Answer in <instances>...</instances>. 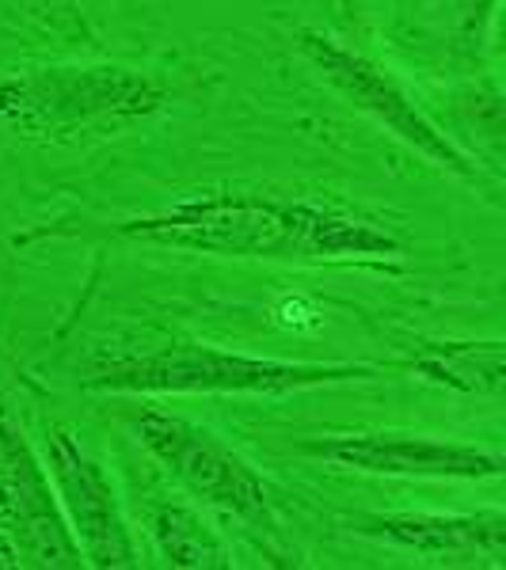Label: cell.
Instances as JSON below:
<instances>
[{
  "mask_svg": "<svg viewBox=\"0 0 506 570\" xmlns=\"http://www.w3.org/2000/svg\"><path fill=\"white\" fill-rule=\"evenodd\" d=\"M46 472L85 567H137L142 551L107 468L66 426H46Z\"/></svg>",
  "mask_w": 506,
  "mask_h": 570,
  "instance_id": "cell-7",
  "label": "cell"
},
{
  "mask_svg": "<svg viewBox=\"0 0 506 570\" xmlns=\"http://www.w3.org/2000/svg\"><path fill=\"white\" fill-rule=\"evenodd\" d=\"M126 426L137 438V445L191 499L221 513L225 521H236L263 548V556H271V563H298V551H290L286 540H282L279 502H274L271 483L228 441H221L214 430L198 426V422L160 407H134L126 415Z\"/></svg>",
  "mask_w": 506,
  "mask_h": 570,
  "instance_id": "cell-4",
  "label": "cell"
},
{
  "mask_svg": "<svg viewBox=\"0 0 506 570\" xmlns=\"http://www.w3.org/2000/svg\"><path fill=\"white\" fill-rule=\"evenodd\" d=\"M115 240L241 263L298 266H385L403 259V240L381 217L271 183H214L179 195L149 214H130L107 228Z\"/></svg>",
  "mask_w": 506,
  "mask_h": 570,
  "instance_id": "cell-1",
  "label": "cell"
},
{
  "mask_svg": "<svg viewBox=\"0 0 506 570\" xmlns=\"http://www.w3.org/2000/svg\"><path fill=\"white\" fill-rule=\"evenodd\" d=\"M362 540H377L400 551H416L427 563L449 567H506V513H351L339 521Z\"/></svg>",
  "mask_w": 506,
  "mask_h": 570,
  "instance_id": "cell-9",
  "label": "cell"
},
{
  "mask_svg": "<svg viewBox=\"0 0 506 570\" xmlns=\"http://www.w3.org/2000/svg\"><path fill=\"white\" fill-rule=\"evenodd\" d=\"M0 529L27 567H85L50 472L0 403Z\"/></svg>",
  "mask_w": 506,
  "mask_h": 570,
  "instance_id": "cell-8",
  "label": "cell"
},
{
  "mask_svg": "<svg viewBox=\"0 0 506 570\" xmlns=\"http://www.w3.org/2000/svg\"><path fill=\"white\" fill-rule=\"evenodd\" d=\"M408 373H419L422 381L454 389L461 395H487L499 400L506 381V346L503 338H435V343L411 346L408 357H400Z\"/></svg>",
  "mask_w": 506,
  "mask_h": 570,
  "instance_id": "cell-10",
  "label": "cell"
},
{
  "mask_svg": "<svg viewBox=\"0 0 506 570\" xmlns=\"http://www.w3.org/2000/svg\"><path fill=\"white\" fill-rule=\"evenodd\" d=\"M298 53L328 88H335L354 110L373 118L381 130H389L411 153H419L430 168L446 171L449 179L468 183V187H499V171H492L480 156L461 149L454 137L441 130L435 118L419 107V99L392 77L389 66L373 61L370 53L354 50V46L339 42L335 35L320 31V27H301Z\"/></svg>",
  "mask_w": 506,
  "mask_h": 570,
  "instance_id": "cell-5",
  "label": "cell"
},
{
  "mask_svg": "<svg viewBox=\"0 0 506 570\" xmlns=\"http://www.w3.org/2000/svg\"><path fill=\"white\" fill-rule=\"evenodd\" d=\"M449 12V39L454 50L468 61H484L492 50L495 16H499V0H441Z\"/></svg>",
  "mask_w": 506,
  "mask_h": 570,
  "instance_id": "cell-12",
  "label": "cell"
},
{
  "mask_svg": "<svg viewBox=\"0 0 506 570\" xmlns=\"http://www.w3.org/2000/svg\"><path fill=\"white\" fill-rule=\"evenodd\" d=\"M12 567H23L20 563V551H16V544L8 540V532L0 529V570H12Z\"/></svg>",
  "mask_w": 506,
  "mask_h": 570,
  "instance_id": "cell-13",
  "label": "cell"
},
{
  "mask_svg": "<svg viewBox=\"0 0 506 570\" xmlns=\"http://www.w3.org/2000/svg\"><path fill=\"white\" fill-rule=\"evenodd\" d=\"M149 537L160 563L179 570H225L233 567V551L225 537L210 525L206 513L187 502H160L149 510Z\"/></svg>",
  "mask_w": 506,
  "mask_h": 570,
  "instance_id": "cell-11",
  "label": "cell"
},
{
  "mask_svg": "<svg viewBox=\"0 0 506 570\" xmlns=\"http://www.w3.org/2000/svg\"><path fill=\"white\" fill-rule=\"evenodd\" d=\"M164 107L168 85L118 61H53L0 72V130L39 145L118 137Z\"/></svg>",
  "mask_w": 506,
  "mask_h": 570,
  "instance_id": "cell-3",
  "label": "cell"
},
{
  "mask_svg": "<svg viewBox=\"0 0 506 570\" xmlns=\"http://www.w3.org/2000/svg\"><path fill=\"white\" fill-rule=\"evenodd\" d=\"M400 362H293L225 351L214 343L172 338L145 351L96 354L77 370V384L99 395H293L335 384L377 381Z\"/></svg>",
  "mask_w": 506,
  "mask_h": 570,
  "instance_id": "cell-2",
  "label": "cell"
},
{
  "mask_svg": "<svg viewBox=\"0 0 506 570\" xmlns=\"http://www.w3.org/2000/svg\"><path fill=\"white\" fill-rule=\"evenodd\" d=\"M301 456L328 461L347 472L392 475V480H461L484 483L506 472L503 449L449 441L435 434H400V430H358V434L305 438Z\"/></svg>",
  "mask_w": 506,
  "mask_h": 570,
  "instance_id": "cell-6",
  "label": "cell"
},
{
  "mask_svg": "<svg viewBox=\"0 0 506 570\" xmlns=\"http://www.w3.org/2000/svg\"><path fill=\"white\" fill-rule=\"evenodd\" d=\"M335 4H339V16H351L358 8V0H335Z\"/></svg>",
  "mask_w": 506,
  "mask_h": 570,
  "instance_id": "cell-14",
  "label": "cell"
}]
</instances>
